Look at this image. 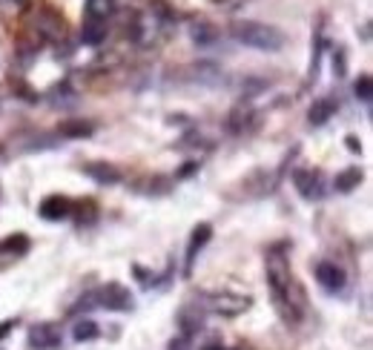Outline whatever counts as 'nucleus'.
<instances>
[{"label":"nucleus","mask_w":373,"mask_h":350,"mask_svg":"<svg viewBox=\"0 0 373 350\" xmlns=\"http://www.w3.org/2000/svg\"><path fill=\"white\" fill-rule=\"evenodd\" d=\"M167 350H192V347H190V336H184V333H181L178 339H173V342H170V347H167Z\"/></svg>","instance_id":"20"},{"label":"nucleus","mask_w":373,"mask_h":350,"mask_svg":"<svg viewBox=\"0 0 373 350\" xmlns=\"http://www.w3.org/2000/svg\"><path fill=\"white\" fill-rule=\"evenodd\" d=\"M336 109H339V101H336V98H330V95L313 101V107H310V112H307L310 126H322V123H327L330 118L336 115Z\"/></svg>","instance_id":"11"},{"label":"nucleus","mask_w":373,"mask_h":350,"mask_svg":"<svg viewBox=\"0 0 373 350\" xmlns=\"http://www.w3.org/2000/svg\"><path fill=\"white\" fill-rule=\"evenodd\" d=\"M192 37L198 40V43H207L213 37V32H207V23H201V29H192Z\"/></svg>","instance_id":"21"},{"label":"nucleus","mask_w":373,"mask_h":350,"mask_svg":"<svg viewBox=\"0 0 373 350\" xmlns=\"http://www.w3.org/2000/svg\"><path fill=\"white\" fill-rule=\"evenodd\" d=\"M316 282L327 293H336L345 287V270L336 265V261H322V265H316Z\"/></svg>","instance_id":"7"},{"label":"nucleus","mask_w":373,"mask_h":350,"mask_svg":"<svg viewBox=\"0 0 373 350\" xmlns=\"http://www.w3.org/2000/svg\"><path fill=\"white\" fill-rule=\"evenodd\" d=\"M26 250H29V239L26 236H9L6 241H0V253H15V255H20Z\"/></svg>","instance_id":"18"},{"label":"nucleus","mask_w":373,"mask_h":350,"mask_svg":"<svg viewBox=\"0 0 373 350\" xmlns=\"http://www.w3.org/2000/svg\"><path fill=\"white\" fill-rule=\"evenodd\" d=\"M348 150H350V152H359V150H362V147H359V141H356L353 135L348 138Z\"/></svg>","instance_id":"24"},{"label":"nucleus","mask_w":373,"mask_h":350,"mask_svg":"<svg viewBox=\"0 0 373 350\" xmlns=\"http://www.w3.org/2000/svg\"><path fill=\"white\" fill-rule=\"evenodd\" d=\"M264 267H267V284L273 293V304L284 322H296L305 310V290L296 284V276L290 270V261L284 253L273 250L264 258Z\"/></svg>","instance_id":"1"},{"label":"nucleus","mask_w":373,"mask_h":350,"mask_svg":"<svg viewBox=\"0 0 373 350\" xmlns=\"http://www.w3.org/2000/svg\"><path fill=\"white\" fill-rule=\"evenodd\" d=\"M207 350H221V347H207Z\"/></svg>","instance_id":"25"},{"label":"nucleus","mask_w":373,"mask_h":350,"mask_svg":"<svg viewBox=\"0 0 373 350\" xmlns=\"http://www.w3.org/2000/svg\"><path fill=\"white\" fill-rule=\"evenodd\" d=\"M80 37H84V43H101L106 37V23L104 20H90L84 23V29H80Z\"/></svg>","instance_id":"15"},{"label":"nucleus","mask_w":373,"mask_h":350,"mask_svg":"<svg viewBox=\"0 0 373 350\" xmlns=\"http://www.w3.org/2000/svg\"><path fill=\"white\" fill-rule=\"evenodd\" d=\"M178 325H181L184 336H190V339H192V333L201 330V325H204V310L198 308V301H187V304H184L181 313H178Z\"/></svg>","instance_id":"9"},{"label":"nucleus","mask_w":373,"mask_h":350,"mask_svg":"<svg viewBox=\"0 0 373 350\" xmlns=\"http://www.w3.org/2000/svg\"><path fill=\"white\" fill-rule=\"evenodd\" d=\"M75 342H90V339H95L98 336V325L95 322H90V319H80L78 325H75Z\"/></svg>","instance_id":"17"},{"label":"nucleus","mask_w":373,"mask_h":350,"mask_svg":"<svg viewBox=\"0 0 373 350\" xmlns=\"http://www.w3.org/2000/svg\"><path fill=\"white\" fill-rule=\"evenodd\" d=\"M250 308V298L247 296H236V293H216L210 296V310L221 313V316H238Z\"/></svg>","instance_id":"5"},{"label":"nucleus","mask_w":373,"mask_h":350,"mask_svg":"<svg viewBox=\"0 0 373 350\" xmlns=\"http://www.w3.org/2000/svg\"><path fill=\"white\" fill-rule=\"evenodd\" d=\"M210 236H213V227L210 224H195V230H192V236H190V244H187V265H184V276H190L192 273V265H195V258H198V253L204 250V244L210 241Z\"/></svg>","instance_id":"8"},{"label":"nucleus","mask_w":373,"mask_h":350,"mask_svg":"<svg viewBox=\"0 0 373 350\" xmlns=\"http://www.w3.org/2000/svg\"><path fill=\"white\" fill-rule=\"evenodd\" d=\"M72 212V201L63 198V195H49L40 201V215L47 218V222H61V218H66Z\"/></svg>","instance_id":"10"},{"label":"nucleus","mask_w":373,"mask_h":350,"mask_svg":"<svg viewBox=\"0 0 373 350\" xmlns=\"http://www.w3.org/2000/svg\"><path fill=\"white\" fill-rule=\"evenodd\" d=\"M233 37L259 52H279L284 47V32L276 26L259 23V20H238L233 26Z\"/></svg>","instance_id":"2"},{"label":"nucleus","mask_w":373,"mask_h":350,"mask_svg":"<svg viewBox=\"0 0 373 350\" xmlns=\"http://www.w3.org/2000/svg\"><path fill=\"white\" fill-rule=\"evenodd\" d=\"M115 15V4L112 0H87V18L90 20H109Z\"/></svg>","instance_id":"12"},{"label":"nucleus","mask_w":373,"mask_h":350,"mask_svg":"<svg viewBox=\"0 0 373 350\" xmlns=\"http://www.w3.org/2000/svg\"><path fill=\"white\" fill-rule=\"evenodd\" d=\"M87 304H98L104 310H133V293L118 282H109V284L98 287L95 293H90Z\"/></svg>","instance_id":"3"},{"label":"nucleus","mask_w":373,"mask_h":350,"mask_svg":"<svg viewBox=\"0 0 373 350\" xmlns=\"http://www.w3.org/2000/svg\"><path fill=\"white\" fill-rule=\"evenodd\" d=\"M87 175H92V179L101 181V184H115V181H121V172H118L115 167H109V164H90V167H87Z\"/></svg>","instance_id":"13"},{"label":"nucleus","mask_w":373,"mask_h":350,"mask_svg":"<svg viewBox=\"0 0 373 350\" xmlns=\"http://www.w3.org/2000/svg\"><path fill=\"white\" fill-rule=\"evenodd\" d=\"M359 184H362V169H359V167H350V169H345V172L336 175V190H339V193H350V190H356Z\"/></svg>","instance_id":"14"},{"label":"nucleus","mask_w":373,"mask_h":350,"mask_svg":"<svg viewBox=\"0 0 373 350\" xmlns=\"http://www.w3.org/2000/svg\"><path fill=\"white\" fill-rule=\"evenodd\" d=\"M293 184H296L299 195L307 198V201H319V198L324 195L322 172H319V169H296V172H293Z\"/></svg>","instance_id":"4"},{"label":"nucleus","mask_w":373,"mask_h":350,"mask_svg":"<svg viewBox=\"0 0 373 350\" xmlns=\"http://www.w3.org/2000/svg\"><path fill=\"white\" fill-rule=\"evenodd\" d=\"M58 344H61V330L55 325H49V322L35 325L29 330V347L32 350H55Z\"/></svg>","instance_id":"6"},{"label":"nucleus","mask_w":373,"mask_h":350,"mask_svg":"<svg viewBox=\"0 0 373 350\" xmlns=\"http://www.w3.org/2000/svg\"><path fill=\"white\" fill-rule=\"evenodd\" d=\"M370 75H359V80H356V98L359 101H365V104H370Z\"/></svg>","instance_id":"19"},{"label":"nucleus","mask_w":373,"mask_h":350,"mask_svg":"<svg viewBox=\"0 0 373 350\" xmlns=\"http://www.w3.org/2000/svg\"><path fill=\"white\" fill-rule=\"evenodd\" d=\"M0 6H6V9H26L29 0H0Z\"/></svg>","instance_id":"22"},{"label":"nucleus","mask_w":373,"mask_h":350,"mask_svg":"<svg viewBox=\"0 0 373 350\" xmlns=\"http://www.w3.org/2000/svg\"><path fill=\"white\" fill-rule=\"evenodd\" d=\"M61 135H69V138L92 135V123H87V121H66V123H61Z\"/></svg>","instance_id":"16"},{"label":"nucleus","mask_w":373,"mask_h":350,"mask_svg":"<svg viewBox=\"0 0 373 350\" xmlns=\"http://www.w3.org/2000/svg\"><path fill=\"white\" fill-rule=\"evenodd\" d=\"M12 327H15V322L9 319V322H0V339H6L9 333H12Z\"/></svg>","instance_id":"23"}]
</instances>
